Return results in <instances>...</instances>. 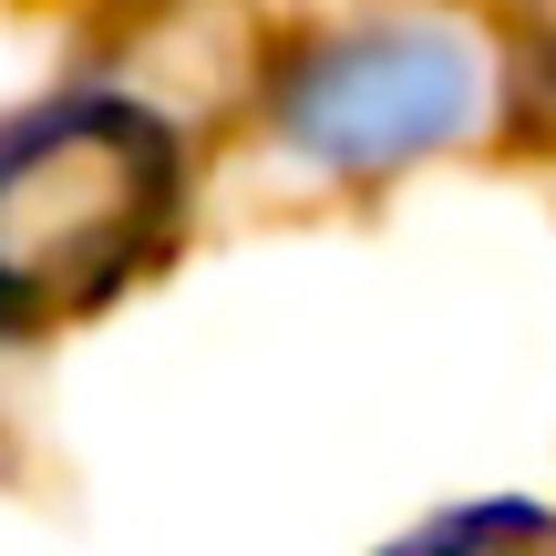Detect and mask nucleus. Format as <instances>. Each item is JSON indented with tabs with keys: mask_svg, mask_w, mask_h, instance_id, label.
<instances>
[{
	"mask_svg": "<svg viewBox=\"0 0 556 556\" xmlns=\"http://www.w3.org/2000/svg\"><path fill=\"white\" fill-rule=\"evenodd\" d=\"M176 206L165 124L135 103H62L0 135V309H83L155 248Z\"/></svg>",
	"mask_w": 556,
	"mask_h": 556,
	"instance_id": "1",
	"label": "nucleus"
},
{
	"mask_svg": "<svg viewBox=\"0 0 556 556\" xmlns=\"http://www.w3.org/2000/svg\"><path fill=\"white\" fill-rule=\"evenodd\" d=\"M475 114H484V73L433 21L351 31L289 73V135L319 165H413L433 144H454Z\"/></svg>",
	"mask_w": 556,
	"mask_h": 556,
	"instance_id": "2",
	"label": "nucleus"
}]
</instances>
